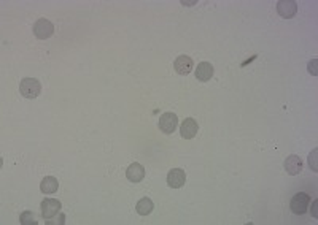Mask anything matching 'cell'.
<instances>
[{"instance_id":"6da1fadb","label":"cell","mask_w":318,"mask_h":225,"mask_svg":"<svg viewBox=\"0 0 318 225\" xmlns=\"http://www.w3.org/2000/svg\"><path fill=\"white\" fill-rule=\"evenodd\" d=\"M19 92L22 94V97L26 99H37L41 92V84L38 80L35 78H24L19 84Z\"/></svg>"},{"instance_id":"7a4b0ae2","label":"cell","mask_w":318,"mask_h":225,"mask_svg":"<svg viewBox=\"0 0 318 225\" xmlns=\"http://www.w3.org/2000/svg\"><path fill=\"white\" fill-rule=\"evenodd\" d=\"M53 34H55V26H53L51 21L45 19V17H40L34 24V35L38 40H48L50 36H53Z\"/></svg>"},{"instance_id":"3957f363","label":"cell","mask_w":318,"mask_h":225,"mask_svg":"<svg viewBox=\"0 0 318 225\" xmlns=\"http://www.w3.org/2000/svg\"><path fill=\"white\" fill-rule=\"evenodd\" d=\"M310 202H312V200H310V197L307 195V193H305V192H298L296 195L291 198L290 208H291L293 212H295V214L301 216V214H304L305 211H307Z\"/></svg>"},{"instance_id":"277c9868","label":"cell","mask_w":318,"mask_h":225,"mask_svg":"<svg viewBox=\"0 0 318 225\" xmlns=\"http://www.w3.org/2000/svg\"><path fill=\"white\" fill-rule=\"evenodd\" d=\"M178 125V118L175 113H164L159 118V130L166 133V135H172L177 130Z\"/></svg>"},{"instance_id":"5b68a950","label":"cell","mask_w":318,"mask_h":225,"mask_svg":"<svg viewBox=\"0 0 318 225\" xmlns=\"http://www.w3.org/2000/svg\"><path fill=\"white\" fill-rule=\"evenodd\" d=\"M61 208H62L61 202H57V200H55V198H45L43 202H41V205H40L41 216H43V219L55 217L56 214H59Z\"/></svg>"},{"instance_id":"8992f818","label":"cell","mask_w":318,"mask_h":225,"mask_svg":"<svg viewBox=\"0 0 318 225\" xmlns=\"http://www.w3.org/2000/svg\"><path fill=\"white\" fill-rule=\"evenodd\" d=\"M277 11L283 19H291L298 13V3L295 0H280L277 3Z\"/></svg>"},{"instance_id":"52a82bcc","label":"cell","mask_w":318,"mask_h":225,"mask_svg":"<svg viewBox=\"0 0 318 225\" xmlns=\"http://www.w3.org/2000/svg\"><path fill=\"white\" fill-rule=\"evenodd\" d=\"M187 182V173L180 168H173L167 174V184H169L172 189H180V187L185 186Z\"/></svg>"},{"instance_id":"ba28073f","label":"cell","mask_w":318,"mask_h":225,"mask_svg":"<svg viewBox=\"0 0 318 225\" xmlns=\"http://www.w3.org/2000/svg\"><path fill=\"white\" fill-rule=\"evenodd\" d=\"M173 67H175V71L178 75H189L191 70H193L194 62L189 56H178L173 62Z\"/></svg>"},{"instance_id":"9c48e42d","label":"cell","mask_w":318,"mask_h":225,"mask_svg":"<svg viewBox=\"0 0 318 225\" xmlns=\"http://www.w3.org/2000/svg\"><path fill=\"white\" fill-rule=\"evenodd\" d=\"M197 130H199V125H197V122L193 118L185 119L183 124L180 125V133H182V137L187 139L194 138L197 135Z\"/></svg>"},{"instance_id":"30bf717a","label":"cell","mask_w":318,"mask_h":225,"mask_svg":"<svg viewBox=\"0 0 318 225\" xmlns=\"http://www.w3.org/2000/svg\"><path fill=\"white\" fill-rule=\"evenodd\" d=\"M126 176L131 182H140L145 178V168H143L140 163H131L126 170Z\"/></svg>"},{"instance_id":"8fae6325","label":"cell","mask_w":318,"mask_h":225,"mask_svg":"<svg viewBox=\"0 0 318 225\" xmlns=\"http://www.w3.org/2000/svg\"><path fill=\"white\" fill-rule=\"evenodd\" d=\"M196 78L202 83L210 81L213 78V65L210 62H201L196 69Z\"/></svg>"},{"instance_id":"7c38bea8","label":"cell","mask_w":318,"mask_h":225,"mask_svg":"<svg viewBox=\"0 0 318 225\" xmlns=\"http://www.w3.org/2000/svg\"><path fill=\"white\" fill-rule=\"evenodd\" d=\"M285 170L288 173H290L291 176H296L302 172V160H301V157H298V156H290V157H286V160H285Z\"/></svg>"},{"instance_id":"4fadbf2b","label":"cell","mask_w":318,"mask_h":225,"mask_svg":"<svg viewBox=\"0 0 318 225\" xmlns=\"http://www.w3.org/2000/svg\"><path fill=\"white\" fill-rule=\"evenodd\" d=\"M59 187V182L55 176H46V178L41 181L40 184V190L43 193H55Z\"/></svg>"},{"instance_id":"5bb4252c","label":"cell","mask_w":318,"mask_h":225,"mask_svg":"<svg viewBox=\"0 0 318 225\" xmlns=\"http://www.w3.org/2000/svg\"><path fill=\"white\" fill-rule=\"evenodd\" d=\"M135 209H137V212H139L140 216H148V214H151V212H153L154 205H153V202L150 198H142L140 202L137 203Z\"/></svg>"},{"instance_id":"9a60e30c","label":"cell","mask_w":318,"mask_h":225,"mask_svg":"<svg viewBox=\"0 0 318 225\" xmlns=\"http://www.w3.org/2000/svg\"><path fill=\"white\" fill-rule=\"evenodd\" d=\"M19 222L22 225H35V224H37V219H35L32 211H24L21 214V217H19Z\"/></svg>"},{"instance_id":"2e32d148","label":"cell","mask_w":318,"mask_h":225,"mask_svg":"<svg viewBox=\"0 0 318 225\" xmlns=\"http://www.w3.org/2000/svg\"><path fill=\"white\" fill-rule=\"evenodd\" d=\"M65 224V216L64 214H56L55 219H46V225H64Z\"/></svg>"},{"instance_id":"e0dca14e","label":"cell","mask_w":318,"mask_h":225,"mask_svg":"<svg viewBox=\"0 0 318 225\" xmlns=\"http://www.w3.org/2000/svg\"><path fill=\"white\" fill-rule=\"evenodd\" d=\"M315 157H317V149L309 156V162H310V168H314V172H317V163H315Z\"/></svg>"},{"instance_id":"ac0fdd59","label":"cell","mask_w":318,"mask_h":225,"mask_svg":"<svg viewBox=\"0 0 318 225\" xmlns=\"http://www.w3.org/2000/svg\"><path fill=\"white\" fill-rule=\"evenodd\" d=\"M309 71L312 73V75H315V76H317V59L310 60V64H309Z\"/></svg>"},{"instance_id":"d6986e66","label":"cell","mask_w":318,"mask_h":225,"mask_svg":"<svg viewBox=\"0 0 318 225\" xmlns=\"http://www.w3.org/2000/svg\"><path fill=\"white\" fill-rule=\"evenodd\" d=\"M317 206H318V202H317V200H315V202L312 203V216H314L315 219L318 217V214H317Z\"/></svg>"}]
</instances>
